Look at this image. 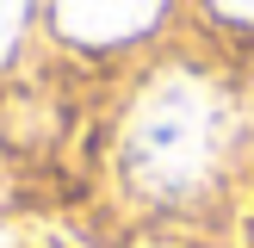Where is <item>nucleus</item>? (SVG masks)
<instances>
[{"label":"nucleus","mask_w":254,"mask_h":248,"mask_svg":"<svg viewBox=\"0 0 254 248\" xmlns=\"http://www.w3.org/2000/svg\"><path fill=\"white\" fill-rule=\"evenodd\" d=\"M50 25L68 44H130L149 25H161V6H56Z\"/></svg>","instance_id":"2"},{"label":"nucleus","mask_w":254,"mask_h":248,"mask_svg":"<svg viewBox=\"0 0 254 248\" xmlns=\"http://www.w3.org/2000/svg\"><path fill=\"white\" fill-rule=\"evenodd\" d=\"M230 130L236 112L223 87L186 62H168L143 81L118 124V168L149 198H186L230 155Z\"/></svg>","instance_id":"1"},{"label":"nucleus","mask_w":254,"mask_h":248,"mask_svg":"<svg viewBox=\"0 0 254 248\" xmlns=\"http://www.w3.org/2000/svg\"><path fill=\"white\" fill-rule=\"evenodd\" d=\"M19 37H25V6H0V62L19 50Z\"/></svg>","instance_id":"3"}]
</instances>
